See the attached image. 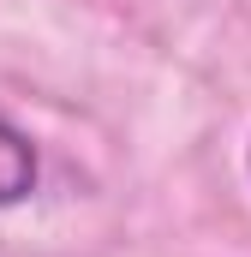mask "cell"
Listing matches in <instances>:
<instances>
[{
	"mask_svg": "<svg viewBox=\"0 0 251 257\" xmlns=\"http://www.w3.org/2000/svg\"><path fill=\"white\" fill-rule=\"evenodd\" d=\"M36 180H42V156H36L30 132H18L0 114V209L24 203V197L36 192Z\"/></svg>",
	"mask_w": 251,
	"mask_h": 257,
	"instance_id": "obj_1",
	"label": "cell"
},
{
	"mask_svg": "<svg viewBox=\"0 0 251 257\" xmlns=\"http://www.w3.org/2000/svg\"><path fill=\"white\" fill-rule=\"evenodd\" d=\"M245 174H251V144H245Z\"/></svg>",
	"mask_w": 251,
	"mask_h": 257,
	"instance_id": "obj_2",
	"label": "cell"
}]
</instances>
